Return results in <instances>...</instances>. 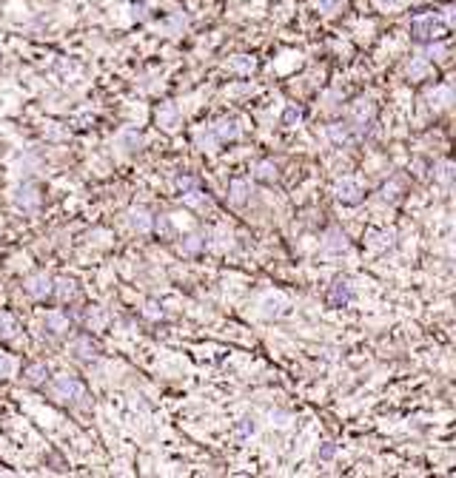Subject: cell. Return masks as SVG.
Returning <instances> with one entry per match:
<instances>
[{"mask_svg":"<svg viewBox=\"0 0 456 478\" xmlns=\"http://www.w3.org/2000/svg\"><path fill=\"white\" fill-rule=\"evenodd\" d=\"M448 26H450V9L445 12V17L436 15V12H431V15L413 17L410 34H413V40H420V43H434V40H439L448 31Z\"/></svg>","mask_w":456,"mask_h":478,"instance_id":"obj_1","label":"cell"},{"mask_svg":"<svg viewBox=\"0 0 456 478\" xmlns=\"http://www.w3.org/2000/svg\"><path fill=\"white\" fill-rule=\"evenodd\" d=\"M52 396L57 402H77V399L86 396V390H83V384L77 379H71V376H57L52 381Z\"/></svg>","mask_w":456,"mask_h":478,"instance_id":"obj_2","label":"cell"},{"mask_svg":"<svg viewBox=\"0 0 456 478\" xmlns=\"http://www.w3.org/2000/svg\"><path fill=\"white\" fill-rule=\"evenodd\" d=\"M334 191H337V199L345 205H357L362 199V185L357 180H340Z\"/></svg>","mask_w":456,"mask_h":478,"instance_id":"obj_3","label":"cell"},{"mask_svg":"<svg viewBox=\"0 0 456 478\" xmlns=\"http://www.w3.org/2000/svg\"><path fill=\"white\" fill-rule=\"evenodd\" d=\"M12 199H15V205H18V208H23V211H32V208H37V205H40V194H37V188H34V185H20V188H15Z\"/></svg>","mask_w":456,"mask_h":478,"instance_id":"obj_4","label":"cell"},{"mask_svg":"<svg viewBox=\"0 0 456 478\" xmlns=\"http://www.w3.org/2000/svg\"><path fill=\"white\" fill-rule=\"evenodd\" d=\"M285 305H288V299H285L282 293H265L263 302H260V308H263L260 314H263L265 319H271V316H279Z\"/></svg>","mask_w":456,"mask_h":478,"instance_id":"obj_5","label":"cell"},{"mask_svg":"<svg viewBox=\"0 0 456 478\" xmlns=\"http://www.w3.org/2000/svg\"><path fill=\"white\" fill-rule=\"evenodd\" d=\"M354 299V288L348 279H337L334 285H331V305H348V302Z\"/></svg>","mask_w":456,"mask_h":478,"instance_id":"obj_6","label":"cell"},{"mask_svg":"<svg viewBox=\"0 0 456 478\" xmlns=\"http://www.w3.org/2000/svg\"><path fill=\"white\" fill-rule=\"evenodd\" d=\"M348 248V237L340 231V228H331L328 234H325V239H322V251H328V253H343Z\"/></svg>","mask_w":456,"mask_h":478,"instance_id":"obj_7","label":"cell"},{"mask_svg":"<svg viewBox=\"0 0 456 478\" xmlns=\"http://www.w3.org/2000/svg\"><path fill=\"white\" fill-rule=\"evenodd\" d=\"M26 290L32 293V296H46V293H52L55 290V285H52V279L46 276V274H37V276H32L29 282H26Z\"/></svg>","mask_w":456,"mask_h":478,"instance_id":"obj_8","label":"cell"},{"mask_svg":"<svg viewBox=\"0 0 456 478\" xmlns=\"http://www.w3.org/2000/svg\"><path fill=\"white\" fill-rule=\"evenodd\" d=\"M212 132L217 140H237L240 137V122L237 120H220L217 125H212Z\"/></svg>","mask_w":456,"mask_h":478,"instance_id":"obj_9","label":"cell"},{"mask_svg":"<svg viewBox=\"0 0 456 478\" xmlns=\"http://www.w3.org/2000/svg\"><path fill=\"white\" fill-rule=\"evenodd\" d=\"M43 328H46L49 333L60 336V333H66V330H69V319H66L60 311H49V314L43 316Z\"/></svg>","mask_w":456,"mask_h":478,"instance_id":"obj_10","label":"cell"},{"mask_svg":"<svg viewBox=\"0 0 456 478\" xmlns=\"http://www.w3.org/2000/svg\"><path fill=\"white\" fill-rule=\"evenodd\" d=\"M129 223H132V228H134V231H140V234H148V231H151V225H154V223H151V216H148L143 208H132V211H129Z\"/></svg>","mask_w":456,"mask_h":478,"instance_id":"obj_11","label":"cell"},{"mask_svg":"<svg viewBox=\"0 0 456 478\" xmlns=\"http://www.w3.org/2000/svg\"><path fill=\"white\" fill-rule=\"evenodd\" d=\"M374 117V106H371L368 100H359V103H354V108H351V120L357 122V128H365V122Z\"/></svg>","mask_w":456,"mask_h":478,"instance_id":"obj_12","label":"cell"},{"mask_svg":"<svg viewBox=\"0 0 456 478\" xmlns=\"http://www.w3.org/2000/svg\"><path fill=\"white\" fill-rule=\"evenodd\" d=\"M228 199H231L234 205H242V202L248 199V183H245V180H231V185H228Z\"/></svg>","mask_w":456,"mask_h":478,"instance_id":"obj_13","label":"cell"},{"mask_svg":"<svg viewBox=\"0 0 456 478\" xmlns=\"http://www.w3.org/2000/svg\"><path fill=\"white\" fill-rule=\"evenodd\" d=\"M46 379H49V367L46 365H29L26 367V381L29 384H46Z\"/></svg>","mask_w":456,"mask_h":478,"instance_id":"obj_14","label":"cell"},{"mask_svg":"<svg viewBox=\"0 0 456 478\" xmlns=\"http://www.w3.org/2000/svg\"><path fill=\"white\" fill-rule=\"evenodd\" d=\"M71 347L77 351V356H80V359H92V356H95V351H97V347L92 344V339H89V336H80V339H74V342H71Z\"/></svg>","mask_w":456,"mask_h":478,"instance_id":"obj_15","label":"cell"},{"mask_svg":"<svg viewBox=\"0 0 456 478\" xmlns=\"http://www.w3.org/2000/svg\"><path fill=\"white\" fill-rule=\"evenodd\" d=\"M428 100H431L434 108H448L450 100H453V94H450V89H436V92L428 94Z\"/></svg>","mask_w":456,"mask_h":478,"instance_id":"obj_16","label":"cell"},{"mask_svg":"<svg viewBox=\"0 0 456 478\" xmlns=\"http://www.w3.org/2000/svg\"><path fill=\"white\" fill-rule=\"evenodd\" d=\"M183 202L191 205V208H205V205H209V197H205L200 188H191V191L183 194Z\"/></svg>","mask_w":456,"mask_h":478,"instance_id":"obj_17","label":"cell"},{"mask_svg":"<svg viewBox=\"0 0 456 478\" xmlns=\"http://www.w3.org/2000/svg\"><path fill=\"white\" fill-rule=\"evenodd\" d=\"M0 336H4V339H12V336H18V322H15V316H9V314H0Z\"/></svg>","mask_w":456,"mask_h":478,"instance_id":"obj_18","label":"cell"},{"mask_svg":"<svg viewBox=\"0 0 456 478\" xmlns=\"http://www.w3.org/2000/svg\"><path fill=\"white\" fill-rule=\"evenodd\" d=\"M254 433H257L254 419H240L234 427V436H240V439H248V436H254Z\"/></svg>","mask_w":456,"mask_h":478,"instance_id":"obj_19","label":"cell"},{"mask_svg":"<svg viewBox=\"0 0 456 478\" xmlns=\"http://www.w3.org/2000/svg\"><path fill=\"white\" fill-rule=\"evenodd\" d=\"M177 111H174V106H165L163 111H160V122H163V128H169V132H172V128H177Z\"/></svg>","mask_w":456,"mask_h":478,"instance_id":"obj_20","label":"cell"},{"mask_svg":"<svg viewBox=\"0 0 456 478\" xmlns=\"http://www.w3.org/2000/svg\"><path fill=\"white\" fill-rule=\"evenodd\" d=\"M15 370H18V362L9 353H0V376L9 379V376H15Z\"/></svg>","mask_w":456,"mask_h":478,"instance_id":"obj_21","label":"cell"},{"mask_svg":"<svg viewBox=\"0 0 456 478\" xmlns=\"http://www.w3.org/2000/svg\"><path fill=\"white\" fill-rule=\"evenodd\" d=\"M311 3H314L319 12H325V15H334V12L345 3V0H311Z\"/></svg>","mask_w":456,"mask_h":478,"instance_id":"obj_22","label":"cell"},{"mask_svg":"<svg viewBox=\"0 0 456 478\" xmlns=\"http://www.w3.org/2000/svg\"><path fill=\"white\" fill-rule=\"evenodd\" d=\"M257 180H265V183L277 180V168H274L271 162H260V165H257Z\"/></svg>","mask_w":456,"mask_h":478,"instance_id":"obj_23","label":"cell"},{"mask_svg":"<svg viewBox=\"0 0 456 478\" xmlns=\"http://www.w3.org/2000/svg\"><path fill=\"white\" fill-rule=\"evenodd\" d=\"M74 293H77V288H74L71 279H60V282H57V296H60V299H71Z\"/></svg>","mask_w":456,"mask_h":478,"instance_id":"obj_24","label":"cell"},{"mask_svg":"<svg viewBox=\"0 0 456 478\" xmlns=\"http://www.w3.org/2000/svg\"><path fill=\"white\" fill-rule=\"evenodd\" d=\"M300 120H303V111H300L297 106H288V108H285V114H282V122H285V125H297Z\"/></svg>","mask_w":456,"mask_h":478,"instance_id":"obj_25","label":"cell"},{"mask_svg":"<svg viewBox=\"0 0 456 478\" xmlns=\"http://www.w3.org/2000/svg\"><path fill=\"white\" fill-rule=\"evenodd\" d=\"M202 245H205V239H202V237H197V234H194V237H188V239H186V242H183V251H186V253H194V251H200V248H202Z\"/></svg>","mask_w":456,"mask_h":478,"instance_id":"obj_26","label":"cell"},{"mask_svg":"<svg viewBox=\"0 0 456 478\" xmlns=\"http://www.w3.org/2000/svg\"><path fill=\"white\" fill-rule=\"evenodd\" d=\"M103 322H106V316H103L97 308H92V311L86 314V325H92V328H100Z\"/></svg>","mask_w":456,"mask_h":478,"instance_id":"obj_27","label":"cell"},{"mask_svg":"<svg viewBox=\"0 0 456 478\" xmlns=\"http://www.w3.org/2000/svg\"><path fill=\"white\" fill-rule=\"evenodd\" d=\"M374 239H377V242H371L374 248H385V245H391L394 234H391V231H382V234H374Z\"/></svg>","mask_w":456,"mask_h":478,"instance_id":"obj_28","label":"cell"},{"mask_svg":"<svg viewBox=\"0 0 456 478\" xmlns=\"http://www.w3.org/2000/svg\"><path fill=\"white\" fill-rule=\"evenodd\" d=\"M334 453H337V447L331 444V442H325V444H322V450H319V458H325V461H328V458H334Z\"/></svg>","mask_w":456,"mask_h":478,"instance_id":"obj_29","label":"cell"},{"mask_svg":"<svg viewBox=\"0 0 456 478\" xmlns=\"http://www.w3.org/2000/svg\"><path fill=\"white\" fill-rule=\"evenodd\" d=\"M146 316H151V319H157V316H163V311L157 308V302H148V305H146Z\"/></svg>","mask_w":456,"mask_h":478,"instance_id":"obj_30","label":"cell"},{"mask_svg":"<svg viewBox=\"0 0 456 478\" xmlns=\"http://www.w3.org/2000/svg\"><path fill=\"white\" fill-rule=\"evenodd\" d=\"M328 134L334 137L337 143H343V140H345V132H340V125H331V128H328Z\"/></svg>","mask_w":456,"mask_h":478,"instance_id":"obj_31","label":"cell"},{"mask_svg":"<svg viewBox=\"0 0 456 478\" xmlns=\"http://www.w3.org/2000/svg\"><path fill=\"white\" fill-rule=\"evenodd\" d=\"M177 185H180V191H191V188H194V180H188V177H186V180H180Z\"/></svg>","mask_w":456,"mask_h":478,"instance_id":"obj_32","label":"cell"}]
</instances>
